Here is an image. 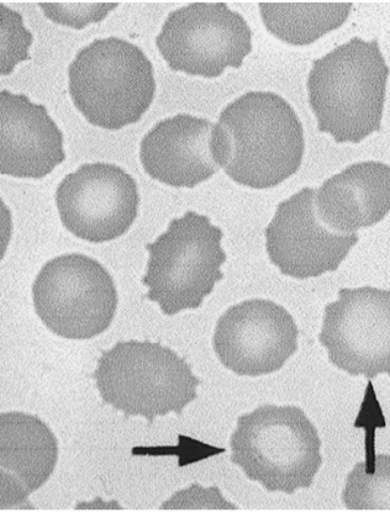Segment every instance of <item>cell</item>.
Returning <instances> with one entry per match:
<instances>
[{
    "mask_svg": "<svg viewBox=\"0 0 390 512\" xmlns=\"http://www.w3.org/2000/svg\"><path fill=\"white\" fill-rule=\"evenodd\" d=\"M36 314L55 335L89 340L112 325L118 292L112 276L93 258L70 253L41 268L33 285Z\"/></svg>",
    "mask_w": 390,
    "mask_h": 512,
    "instance_id": "52a82bcc",
    "label": "cell"
},
{
    "mask_svg": "<svg viewBox=\"0 0 390 512\" xmlns=\"http://www.w3.org/2000/svg\"><path fill=\"white\" fill-rule=\"evenodd\" d=\"M304 149L303 125L292 105L276 93L241 95L214 124V161L241 186H279L298 172Z\"/></svg>",
    "mask_w": 390,
    "mask_h": 512,
    "instance_id": "6da1fadb",
    "label": "cell"
},
{
    "mask_svg": "<svg viewBox=\"0 0 390 512\" xmlns=\"http://www.w3.org/2000/svg\"><path fill=\"white\" fill-rule=\"evenodd\" d=\"M63 226L78 239L102 244L135 223L140 195L135 179L110 163H87L67 174L56 190Z\"/></svg>",
    "mask_w": 390,
    "mask_h": 512,
    "instance_id": "30bf717a",
    "label": "cell"
},
{
    "mask_svg": "<svg viewBox=\"0 0 390 512\" xmlns=\"http://www.w3.org/2000/svg\"><path fill=\"white\" fill-rule=\"evenodd\" d=\"M316 190L304 188L278 205L266 229L268 257L284 276L308 279L334 272L358 242L355 234L332 231L320 220Z\"/></svg>",
    "mask_w": 390,
    "mask_h": 512,
    "instance_id": "7c38bea8",
    "label": "cell"
},
{
    "mask_svg": "<svg viewBox=\"0 0 390 512\" xmlns=\"http://www.w3.org/2000/svg\"><path fill=\"white\" fill-rule=\"evenodd\" d=\"M68 88L73 104L89 124L121 130L140 121L154 102V66L129 41L94 40L68 67Z\"/></svg>",
    "mask_w": 390,
    "mask_h": 512,
    "instance_id": "3957f363",
    "label": "cell"
},
{
    "mask_svg": "<svg viewBox=\"0 0 390 512\" xmlns=\"http://www.w3.org/2000/svg\"><path fill=\"white\" fill-rule=\"evenodd\" d=\"M230 446L231 462L271 493L312 487L323 463L318 431L297 406L263 405L241 415Z\"/></svg>",
    "mask_w": 390,
    "mask_h": 512,
    "instance_id": "277c9868",
    "label": "cell"
},
{
    "mask_svg": "<svg viewBox=\"0 0 390 512\" xmlns=\"http://www.w3.org/2000/svg\"><path fill=\"white\" fill-rule=\"evenodd\" d=\"M298 327L283 306L271 300H246L226 311L216 325L214 350L237 376L279 371L298 350Z\"/></svg>",
    "mask_w": 390,
    "mask_h": 512,
    "instance_id": "8fae6325",
    "label": "cell"
},
{
    "mask_svg": "<svg viewBox=\"0 0 390 512\" xmlns=\"http://www.w3.org/2000/svg\"><path fill=\"white\" fill-rule=\"evenodd\" d=\"M263 24L289 45L313 44L339 29L351 13L352 3H260Z\"/></svg>",
    "mask_w": 390,
    "mask_h": 512,
    "instance_id": "e0dca14e",
    "label": "cell"
},
{
    "mask_svg": "<svg viewBox=\"0 0 390 512\" xmlns=\"http://www.w3.org/2000/svg\"><path fill=\"white\" fill-rule=\"evenodd\" d=\"M93 377L105 404L150 425L157 416L181 415L200 384L175 351L150 341L118 342L100 356Z\"/></svg>",
    "mask_w": 390,
    "mask_h": 512,
    "instance_id": "5b68a950",
    "label": "cell"
},
{
    "mask_svg": "<svg viewBox=\"0 0 390 512\" xmlns=\"http://www.w3.org/2000/svg\"><path fill=\"white\" fill-rule=\"evenodd\" d=\"M161 509H216L236 510V506L221 498L218 488L203 490L193 485L186 492H179L171 500L162 505Z\"/></svg>",
    "mask_w": 390,
    "mask_h": 512,
    "instance_id": "44dd1931",
    "label": "cell"
},
{
    "mask_svg": "<svg viewBox=\"0 0 390 512\" xmlns=\"http://www.w3.org/2000/svg\"><path fill=\"white\" fill-rule=\"evenodd\" d=\"M59 447L49 426L24 413L0 414L2 509L17 508L55 471Z\"/></svg>",
    "mask_w": 390,
    "mask_h": 512,
    "instance_id": "9a60e30c",
    "label": "cell"
},
{
    "mask_svg": "<svg viewBox=\"0 0 390 512\" xmlns=\"http://www.w3.org/2000/svg\"><path fill=\"white\" fill-rule=\"evenodd\" d=\"M214 124L178 114L160 121L141 141L140 160L155 181L175 188H194L220 167L212 153Z\"/></svg>",
    "mask_w": 390,
    "mask_h": 512,
    "instance_id": "5bb4252c",
    "label": "cell"
},
{
    "mask_svg": "<svg viewBox=\"0 0 390 512\" xmlns=\"http://www.w3.org/2000/svg\"><path fill=\"white\" fill-rule=\"evenodd\" d=\"M316 211L323 224L340 234L371 228L390 211V166L361 162L325 181L316 192Z\"/></svg>",
    "mask_w": 390,
    "mask_h": 512,
    "instance_id": "2e32d148",
    "label": "cell"
},
{
    "mask_svg": "<svg viewBox=\"0 0 390 512\" xmlns=\"http://www.w3.org/2000/svg\"><path fill=\"white\" fill-rule=\"evenodd\" d=\"M117 3H40L46 18L56 24L83 30L87 25L100 23L118 7Z\"/></svg>",
    "mask_w": 390,
    "mask_h": 512,
    "instance_id": "ffe728a7",
    "label": "cell"
},
{
    "mask_svg": "<svg viewBox=\"0 0 390 512\" xmlns=\"http://www.w3.org/2000/svg\"><path fill=\"white\" fill-rule=\"evenodd\" d=\"M342 501L349 510L390 511V456L358 463L347 477Z\"/></svg>",
    "mask_w": 390,
    "mask_h": 512,
    "instance_id": "ac0fdd59",
    "label": "cell"
},
{
    "mask_svg": "<svg viewBox=\"0 0 390 512\" xmlns=\"http://www.w3.org/2000/svg\"><path fill=\"white\" fill-rule=\"evenodd\" d=\"M156 46L172 71L218 78L251 54L252 31L226 3H192L168 15Z\"/></svg>",
    "mask_w": 390,
    "mask_h": 512,
    "instance_id": "ba28073f",
    "label": "cell"
},
{
    "mask_svg": "<svg viewBox=\"0 0 390 512\" xmlns=\"http://www.w3.org/2000/svg\"><path fill=\"white\" fill-rule=\"evenodd\" d=\"M320 342L332 364L351 376H390V290L342 288L326 305Z\"/></svg>",
    "mask_w": 390,
    "mask_h": 512,
    "instance_id": "9c48e42d",
    "label": "cell"
},
{
    "mask_svg": "<svg viewBox=\"0 0 390 512\" xmlns=\"http://www.w3.org/2000/svg\"><path fill=\"white\" fill-rule=\"evenodd\" d=\"M65 160L62 131L44 105L0 92V173L41 179Z\"/></svg>",
    "mask_w": 390,
    "mask_h": 512,
    "instance_id": "4fadbf2b",
    "label": "cell"
},
{
    "mask_svg": "<svg viewBox=\"0 0 390 512\" xmlns=\"http://www.w3.org/2000/svg\"><path fill=\"white\" fill-rule=\"evenodd\" d=\"M223 237L208 216L195 211L173 219L167 231L146 246L150 257L142 284L149 288L147 299L168 316L200 308L224 278Z\"/></svg>",
    "mask_w": 390,
    "mask_h": 512,
    "instance_id": "8992f818",
    "label": "cell"
},
{
    "mask_svg": "<svg viewBox=\"0 0 390 512\" xmlns=\"http://www.w3.org/2000/svg\"><path fill=\"white\" fill-rule=\"evenodd\" d=\"M0 24H2V75L8 76L14 71L15 66L23 61L30 60L29 47L33 44L34 36L25 29L24 19L14 10L0 4Z\"/></svg>",
    "mask_w": 390,
    "mask_h": 512,
    "instance_id": "d6986e66",
    "label": "cell"
},
{
    "mask_svg": "<svg viewBox=\"0 0 390 512\" xmlns=\"http://www.w3.org/2000/svg\"><path fill=\"white\" fill-rule=\"evenodd\" d=\"M388 77L377 40L353 38L315 60L307 86L320 133L358 144L381 130Z\"/></svg>",
    "mask_w": 390,
    "mask_h": 512,
    "instance_id": "7a4b0ae2",
    "label": "cell"
}]
</instances>
